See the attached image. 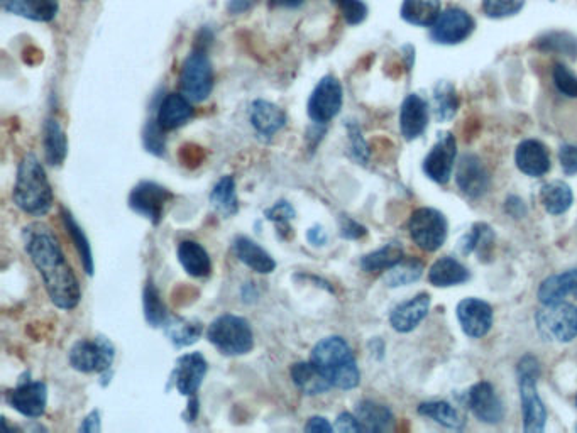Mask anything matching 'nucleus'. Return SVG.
Returning <instances> with one entry per match:
<instances>
[{"mask_svg":"<svg viewBox=\"0 0 577 433\" xmlns=\"http://www.w3.org/2000/svg\"><path fill=\"white\" fill-rule=\"evenodd\" d=\"M22 239L51 303L65 312L77 308L82 300V288L55 232L43 222H33L22 229Z\"/></svg>","mask_w":577,"mask_h":433,"instance_id":"obj_1","label":"nucleus"},{"mask_svg":"<svg viewBox=\"0 0 577 433\" xmlns=\"http://www.w3.org/2000/svg\"><path fill=\"white\" fill-rule=\"evenodd\" d=\"M310 361L319 368L332 388L354 390L361 383L358 362L351 346L339 335L319 340L310 352Z\"/></svg>","mask_w":577,"mask_h":433,"instance_id":"obj_2","label":"nucleus"},{"mask_svg":"<svg viewBox=\"0 0 577 433\" xmlns=\"http://www.w3.org/2000/svg\"><path fill=\"white\" fill-rule=\"evenodd\" d=\"M12 200L17 209L33 217H44L53 209V188L44 166L33 153L26 154L19 163Z\"/></svg>","mask_w":577,"mask_h":433,"instance_id":"obj_3","label":"nucleus"},{"mask_svg":"<svg viewBox=\"0 0 577 433\" xmlns=\"http://www.w3.org/2000/svg\"><path fill=\"white\" fill-rule=\"evenodd\" d=\"M518 386L523 410V430L527 433L544 432L547 410L537 390L540 378V362L532 354L523 356L517 366Z\"/></svg>","mask_w":577,"mask_h":433,"instance_id":"obj_4","label":"nucleus"},{"mask_svg":"<svg viewBox=\"0 0 577 433\" xmlns=\"http://www.w3.org/2000/svg\"><path fill=\"white\" fill-rule=\"evenodd\" d=\"M207 339L210 344L224 356H246L253 351V327L244 317L237 315H220L212 320L207 329Z\"/></svg>","mask_w":577,"mask_h":433,"instance_id":"obj_5","label":"nucleus"},{"mask_svg":"<svg viewBox=\"0 0 577 433\" xmlns=\"http://www.w3.org/2000/svg\"><path fill=\"white\" fill-rule=\"evenodd\" d=\"M214 66L207 51L193 48L192 53L183 61L180 72V90L193 104L209 99L214 90Z\"/></svg>","mask_w":577,"mask_h":433,"instance_id":"obj_6","label":"nucleus"},{"mask_svg":"<svg viewBox=\"0 0 577 433\" xmlns=\"http://www.w3.org/2000/svg\"><path fill=\"white\" fill-rule=\"evenodd\" d=\"M116 357V349L105 337H95L92 340H78L68 352V361L75 371L80 373H107L112 368Z\"/></svg>","mask_w":577,"mask_h":433,"instance_id":"obj_7","label":"nucleus"},{"mask_svg":"<svg viewBox=\"0 0 577 433\" xmlns=\"http://www.w3.org/2000/svg\"><path fill=\"white\" fill-rule=\"evenodd\" d=\"M447 219L439 210L422 207L415 210L410 222H408V231L413 242L420 249L427 253H434L437 249L444 246L447 239Z\"/></svg>","mask_w":577,"mask_h":433,"instance_id":"obj_8","label":"nucleus"},{"mask_svg":"<svg viewBox=\"0 0 577 433\" xmlns=\"http://www.w3.org/2000/svg\"><path fill=\"white\" fill-rule=\"evenodd\" d=\"M537 325L547 339L572 342L577 337V307L564 302L544 305L537 313Z\"/></svg>","mask_w":577,"mask_h":433,"instance_id":"obj_9","label":"nucleus"},{"mask_svg":"<svg viewBox=\"0 0 577 433\" xmlns=\"http://www.w3.org/2000/svg\"><path fill=\"white\" fill-rule=\"evenodd\" d=\"M344 102V90L336 77L327 75L315 85L314 92L308 99L307 112L310 121L324 126L341 112Z\"/></svg>","mask_w":577,"mask_h":433,"instance_id":"obj_10","label":"nucleus"},{"mask_svg":"<svg viewBox=\"0 0 577 433\" xmlns=\"http://www.w3.org/2000/svg\"><path fill=\"white\" fill-rule=\"evenodd\" d=\"M171 198V193L154 181H141L132 188L129 195V207L136 214L143 215L153 225L160 224L165 214V205Z\"/></svg>","mask_w":577,"mask_h":433,"instance_id":"obj_11","label":"nucleus"},{"mask_svg":"<svg viewBox=\"0 0 577 433\" xmlns=\"http://www.w3.org/2000/svg\"><path fill=\"white\" fill-rule=\"evenodd\" d=\"M474 19L469 12L462 11L459 7H451L440 14L434 26L430 28V38L437 44H459L473 34Z\"/></svg>","mask_w":577,"mask_h":433,"instance_id":"obj_12","label":"nucleus"},{"mask_svg":"<svg viewBox=\"0 0 577 433\" xmlns=\"http://www.w3.org/2000/svg\"><path fill=\"white\" fill-rule=\"evenodd\" d=\"M457 143L451 132H442L434 148L430 149L424 161V173L430 180L446 185L451 180L454 163H456Z\"/></svg>","mask_w":577,"mask_h":433,"instance_id":"obj_13","label":"nucleus"},{"mask_svg":"<svg viewBox=\"0 0 577 433\" xmlns=\"http://www.w3.org/2000/svg\"><path fill=\"white\" fill-rule=\"evenodd\" d=\"M207 369H209L207 359L200 352H190L180 357L171 374V381L175 384L176 391L187 398L197 396L200 386L204 383Z\"/></svg>","mask_w":577,"mask_h":433,"instance_id":"obj_14","label":"nucleus"},{"mask_svg":"<svg viewBox=\"0 0 577 433\" xmlns=\"http://www.w3.org/2000/svg\"><path fill=\"white\" fill-rule=\"evenodd\" d=\"M456 312L462 332L471 339H481L493 327V308L479 298H464Z\"/></svg>","mask_w":577,"mask_h":433,"instance_id":"obj_15","label":"nucleus"},{"mask_svg":"<svg viewBox=\"0 0 577 433\" xmlns=\"http://www.w3.org/2000/svg\"><path fill=\"white\" fill-rule=\"evenodd\" d=\"M466 400H468L469 410L473 412L474 417L478 418L479 422L496 425L505 417L500 396L496 395L493 384L488 383V381L474 384L473 388L468 391Z\"/></svg>","mask_w":577,"mask_h":433,"instance_id":"obj_16","label":"nucleus"},{"mask_svg":"<svg viewBox=\"0 0 577 433\" xmlns=\"http://www.w3.org/2000/svg\"><path fill=\"white\" fill-rule=\"evenodd\" d=\"M456 181L464 195L479 198L490 188V173L476 154H464L457 165Z\"/></svg>","mask_w":577,"mask_h":433,"instance_id":"obj_17","label":"nucleus"},{"mask_svg":"<svg viewBox=\"0 0 577 433\" xmlns=\"http://www.w3.org/2000/svg\"><path fill=\"white\" fill-rule=\"evenodd\" d=\"M9 403L22 417L41 418L46 412L48 388L43 381H24L9 393Z\"/></svg>","mask_w":577,"mask_h":433,"instance_id":"obj_18","label":"nucleus"},{"mask_svg":"<svg viewBox=\"0 0 577 433\" xmlns=\"http://www.w3.org/2000/svg\"><path fill=\"white\" fill-rule=\"evenodd\" d=\"M430 295L429 293H420L412 300L398 305L393 308L390 315V324L396 332L408 334L417 329L418 325L424 322V318L429 315Z\"/></svg>","mask_w":577,"mask_h":433,"instance_id":"obj_19","label":"nucleus"},{"mask_svg":"<svg viewBox=\"0 0 577 433\" xmlns=\"http://www.w3.org/2000/svg\"><path fill=\"white\" fill-rule=\"evenodd\" d=\"M429 124V104L420 95H408L400 109V131L407 141L420 138Z\"/></svg>","mask_w":577,"mask_h":433,"instance_id":"obj_20","label":"nucleus"},{"mask_svg":"<svg viewBox=\"0 0 577 433\" xmlns=\"http://www.w3.org/2000/svg\"><path fill=\"white\" fill-rule=\"evenodd\" d=\"M195 116L192 100H188L183 94H168L161 100L156 114V122L163 131H175L178 127L185 126Z\"/></svg>","mask_w":577,"mask_h":433,"instance_id":"obj_21","label":"nucleus"},{"mask_svg":"<svg viewBox=\"0 0 577 433\" xmlns=\"http://www.w3.org/2000/svg\"><path fill=\"white\" fill-rule=\"evenodd\" d=\"M249 121L259 136L270 139L286 126V114L273 102L259 99L251 104Z\"/></svg>","mask_w":577,"mask_h":433,"instance_id":"obj_22","label":"nucleus"},{"mask_svg":"<svg viewBox=\"0 0 577 433\" xmlns=\"http://www.w3.org/2000/svg\"><path fill=\"white\" fill-rule=\"evenodd\" d=\"M515 163H517L518 170L525 175L540 178L550 171L549 151L540 141L527 139L518 144Z\"/></svg>","mask_w":577,"mask_h":433,"instance_id":"obj_23","label":"nucleus"},{"mask_svg":"<svg viewBox=\"0 0 577 433\" xmlns=\"http://www.w3.org/2000/svg\"><path fill=\"white\" fill-rule=\"evenodd\" d=\"M232 251L241 263L253 269L259 275H270L276 269V261L268 251H264L258 242L246 236H239L232 242Z\"/></svg>","mask_w":577,"mask_h":433,"instance_id":"obj_24","label":"nucleus"},{"mask_svg":"<svg viewBox=\"0 0 577 433\" xmlns=\"http://www.w3.org/2000/svg\"><path fill=\"white\" fill-rule=\"evenodd\" d=\"M2 9L34 22H51L60 11L58 0H2Z\"/></svg>","mask_w":577,"mask_h":433,"instance_id":"obj_25","label":"nucleus"},{"mask_svg":"<svg viewBox=\"0 0 577 433\" xmlns=\"http://www.w3.org/2000/svg\"><path fill=\"white\" fill-rule=\"evenodd\" d=\"M354 415L358 417L364 432H388L395 423V417L388 406L371 400L359 401Z\"/></svg>","mask_w":577,"mask_h":433,"instance_id":"obj_26","label":"nucleus"},{"mask_svg":"<svg viewBox=\"0 0 577 433\" xmlns=\"http://www.w3.org/2000/svg\"><path fill=\"white\" fill-rule=\"evenodd\" d=\"M567 295L577 298V269H571L561 275L549 276L539 288V302L542 305H556L564 302Z\"/></svg>","mask_w":577,"mask_h":433,"instance_id":"obj_27","label":"nucleus"},{"mask_svg":"<svg viewBox=\"0 0 577 433\" xmlns=\"http://www.w3.org/2000/svg\"><path fill=\"white\" fill-rule=\"evenodd\" d=\"M292 379L298 390L307 396L324 395L332 388V384L312 361L293 364Z\"/></svg>","mask_w":577,"mask_h":433,"instance_id":"obj_28","label":"nucleus"},{"mask_svg":"<svg viewBox=\"0 0 577 433\" xmlns=\"http://www.w3.org/2000/svg\"><path fill=\"white\" fill-rule=\"evenodd\" d=\"M178 261L193 278H205L212 271L209 253L197 241H183L178 246Z\"/></svg>","mask_w":577,"mask_h":433,"instance_id":"obj_29","label":"nucleus"},{"mask_svg":"<svg viewBox=\"0 0 577 433\" xmlns=\"http://www.w3.org/2000/svg\"><path fill=\"white\" fill-rule=\"evenodd\" d=\"M44 158L50 166H61L68 154V139L56 119H48L43 127Z\"/></svg>","mask_w":577,"mask_h":433,"instance_id":"obj_30","label":"nucleus"},{"mask_svg":"<svg viewBox=\"0 0 577 433\" xmlns=\"http://www.w3.org/2000/svg\"><path fill=\"white\" fill-rule=\"evenodd\" d=\"M403 21L420 28H432L442 14L440 0H403Z\"/></svg>","mask_w":577,"mask_h":433,"instance_id":"obj_31","label":"nucleus"},{"mask_svg":"<svg viewBox=\"0 0 577 433\" xmlns=\"http://www.w3.org/2000/svg\"><path fill=\"white\" fill-rule=\"evenodd\" d=\"M469 280V271L457 259L440 258L432 264L429 271V281L439 288L461 285Z\"/></svg>","mask_w":577,"mask_h":433,"instance_id":"obj_32","label":"nucleus"},{"mask_svg":"<svg viewBox=\"0 0 577 433\" xmlns=\"http://www.w3.org/2000/svg\"><path fill=\"white\" fill-rule=\"evenodd\" d=\"M168 339L176 347H187L195 344L202 334L204 325L198 320H187V318L170 317L163 325Z\"/></svg>","mask_w":577,"mask_h":433,"instance_id":"obj_33","label":"nucleus"},{"mask_svg":"<svg viewBox=\"0 0 577 433\" xmlns=\"http://www.w3.org/2000/svg\"><path fill=\"white\" fill-rule=\"evenodd\" d=\"M572 200L574 195L566 181H550L540 190V202L550 215L566 214L571 209Z\"/></svg>","mask_w":577,"mask_h":433,"instance_id":"obj_34","label":"nucleus"},{"mask_svg":"<svg viewBox=\"0 0 577 433\" xmlns=\"http://www.w3.org/2000/svg\"><path fill=\"white\" fill-rule=\"evenodd\" d=\"M495 247V234L488 224H474L461 241V253H478L479 261H488Z\"/></svg>","mask_w":577,"mask_h":433,"instance_id":"obj_35","label":"nucleus"},{"mask_svg":"<svg viewBox=\"0 0 577 433\" xmlns=\"http://www.w3.org/2000/svg\"><path fill=\"white\" fill-rule=\"evenodd\" d=\"M61 219H63L66 232L72 237V242L75 244V249H77L78 256H80V261H82L85 273H87L88 276L94 275V254H92V246H90L85 232H83L82 227L78 225L77 220H75V217H73L68 210H61Z\"/></svg>","mask_w":577,"mask_h":433,"instance_id":"obj_36","label":"nucleus"},{"mask_svg":"<svg viewBox=\"0 0 577 433\" xmlns=\"http://www.w3.org/2000/svg\"><path fill=\"white\" fill-rule=\"evenodd\" d=\"M403 247L402 244L398 242H390L386 246L381 247V249H376L373 253L366 254L363 259H361V268L366 271V273H380V271H388V269L393 268L398 263H402Z\"/></svg>","mask_w":577,"mask_h":433,"instance_id":"obj_37","label":"nucleus"},{"mask_svg":"<svg viewBox=\"0 0 577 433\" xmlns=\"http://www.w3.org/2000/svg\"><path fill=\"white\" fill-rule=\"evenodd\" d=\"M418 413L451 430H461L466 425V420L461 413L457 412L456 408L447 401H425L418 406Z\"/></svg>","mask_w":577,"mask_h":433,"instance_id":"obj_38","label":"nucleus"},{"mask_svg":"<svg viewBox=\"0 0 577 433\" xmlns=\"http://www.w3.org/2000/svg\"><path fill=\"white\" fill-rule=\"evenodd\" d=\"M210 203L219 214L224 217H232L239 212V200H237L236 180L232 176H222L214 190L210 193Z\"/></svg>","mask_w":577,"mask_h":433,"instance_id":"obj_39","label":"nucleus"},{"mask_svg":"<svg viewBox=\"0 0 577 433\" xmlns=\"http://www.w3.org/2000/svg\"><path fill=\"white\" fill-rule=\"evenodd\" d=\"M434 116L439 122L451 121L459 109L456 88L449 82H439L434 88Z\"/></svg>","mask_w":577,"mask_h":433,"instance_id":"obj_40","label":"nucleus"},{"mask_svg":"<svg viewBox=\"0 0 577 433\" xmlns=\"http://www.w3.org/2000/svg\"><path fill=\"white\" fill-rule=\"evenodd\" d=\"M424 275V264L418 259H403L402 263L396 264L386 271L385 283L390 288L408 286L420 280Z\"/></svg>","mask_w":577,"mask_h":433,"instance_id":"obj_41","label":"nucleus"},{"mask_svg":"<svg viewBox=\"0 0 577 433\" xmlns=\"http://www.w3.org/2000/svg\"><path fill=\"white\" fill-rule=\"evenodd\" d=\"M143 305L146 322H148L151 327H154V329L163 327L166 320H168V312H166L160 290H158L151 281H148V285L144 288Z\"/></svg>","mask_w":577,"mask_h":433,"instance_id":"obj_42","label":"nucleus"},{"mask_svg":"<svg viewBox=\"0 0 577 433\" xmlns=\"http://www.w3.org/2000/svg\"><path fill=\"white\" fill-rule=\"evenodd\" d=\"M535 46L544 53L577 58V38L569 33H547L537 39Z\"/></svg>","mask_w":577,"mask_h":433,"instance_id":"obj_43","label":"nucleus"},{"mask_svg":"<svg viewBox=\"0 0 577 433\" xmlns=\"http://www.w3.org/2000/svg\"><path fill=\"white\" fill-rule=\"evenodd\" d=\"M525 6V0H483V12L491 19L517 16Z\"/></svg>","mask_w":577,"mask_h":433,"instance_id":"obj_44","label":"nucleus"},{"mask_svg":"<svg viewBox=\"0 0 577 433\" xmlns=\"http://www.w3.org/2000/svg\"><path fill=\"white\" fill-rule=\"evenodd\" d=\"M330 2L336 4L349 26H358L368 17V6L363 0H330Z\"/></svg>","mask_w":577,"mask_h":433,"instance_id":"obj_45","label":"nucleus"},{"mask_svg":"<svg viewBox=\"0 0 577 433\" xmlns=\"http://www.w3.org/2000/svg\"><path fill=\"white\" fill-rule=\"evenodd\" d=\"M552 78H554V85H556L559 94L564 95L567 99H577V77L567 66H554Z\"/></svg>","mask_w":577,"mask_h":433,"instance_id":"obj_46","label":"nucleus"},{"mask_svg":"<svg viewBox=\"0 0 577 433\" xmlns=\"http://www.w3.org/2000/svg\"><path fill=\"white\" fill-rule=\"evenodd\" d=\"M165 132L161 129L160 124L154 121H149L148 126L144 129V146L149 153L156 154V156H163L165 153Z\"/></svg>","mask_w":577,"mask_h":433,"instance_id":"obj_47","label":"nucleus"},{"mask_svg":"<svg viewBox=\"0 0 577 433\" xmlns=\"http://www.w3.org/2000/svg\"><path fill=\"white\" fill-rule=\"evenodd\" d=\"M266 217L280 229L285 227L286 231H290V222L295 219V209L288 202H278L273 209L266 212Z\"/></svg>","mask_w":577,"mask_h":433,"instance_id":"obj_48","label":"nucleus"},{"mask_svg":"<svg viewBox=\"0 0 577 433\" xmlns=\"http://www.w3.org/2000/svg\"><path fill=\"white\" fill-rule=\"evenodd\" d=\"M349 129V139H351V149L354 158L361 161V163H368L369 159V149L368 144L364 141L363 134H361V129H359L358 124H349L347 126Z\"/></svg>","mask_w":577,"mask_h":433,"instance_id":"obj_49","label":"nucleus"},{"mask_svg":"<svg viewBox=\"0 0 577 433\" xmlns=\"http://www.w3.org/2000/svg\"><path fill=\"white\" fill-rule=\"evenodd\" d=\"M559 161L566 175H577V146L566 144L559 149Z\"/></svg>","mask_w":577,"mask_h":433,"instance_id":"obj_50","label":"nucleus"},{"mask_svg":"<svg viewBox=\"0 0 577 433\" xmlns=\"http://www.w3.org/2000/svg\"><path fill=\"white\" fill-rule=\"evenodd\" d=\"M334 430L337 432L346 433H359L364 432L361 423H359L358 417L352 415V413L344 412L337 417L336 425H334Z\"/></svg>","mask_w":577,"mask_h":433,"instance_id":"obj_51","label":"nucleus"},{"mask_svg":"<svg viewBox=\"0 0 577 433\" xmlns=\"http://www.w3.org/2000/svg\"><path fill=\"white\" fill-rule=\"evenodd\" d=\"M341 234L342 237H346V239H361V237L368 234V231H366V227L358 224L356 220L349 219V217H342Z\"/></svg>","mask_w":577,"mask_h":433,"instance_id":"obj_52","label":"nucleus"},{"mask_svg":"<svg viewBox=\"0 0 577 433\" xmlns=\"http://www.w3.org/2000/svg\"><path fill=\"white\" fill-rule=\"evenodd\" d=\"M506 214L512 215L515 219H522L527 215V205L522 198L510 197L505 203Z\"/></svg>","mask_w":577,"mask_h":433,"instance_id":"obj_53","label":"nucleus"},{"mask_svg":"<svg viewBox=\"0 0 577 433\" xmlns=\"http://www.w3.org/2000/svg\"><path fill=\"white\" fill-rule=\"evenodd\" d=\"M259 0H227V12L232 16H239V14H246L251 11Z\"/></svg>","mask_w":577,"mask_h":433,"instance_id":"obj_54","label":"nucleus"},{"mask_svg":"<svg viewBox=\"0 0 577 433\" xmlns=\"http://www.w3.org/2000/svg\"><path fill=\"white\" fill-rule=\"evenodd\" d=\"M305 432H334V427L327 422L324 417L308 418L307 425H305Z\"/></svg>","mask_w":577,"mask_h":433,"instance_id":"obj_55","label":"nucleus"},{"mask_svg":"<svg viewBox=\"0 0 577 433\" xmlns=\"http://www.w3.org/2000/svg\"><path fill=\"white\" fill-rule=\"evenodd\" d=\"M80 432H100V413L97 412V410L90 413V415L83 420L82 425H80Z\"/></svg>","mask_w":577,"mask_h":433,"instance_id":"obj_56","label":"nucleus"},{"mask_svg":"<svg viewBox=\"0 0 577 433\" xmlns=\"http://www.w3.org/2000/svg\"><path fill=\"white\" fill-rule=\"evenodd\" d=\"M308 241L312 242L314 246H324L327 242V234L322 231L320 225H315L310 231L307 232Z\"/></svg>","mask_w":577,"mask_h":433,"instance_id":"obj_57","label":"nucleus"},{"mask_svg":"<svg viewBox=\"0 0 577 433\" xmlns=\"http://www.w3.org/2000/svg\"><path fill=\"white\" fill-rule=\"evenodd\" d=\"M303 4L305 0H268L270 9H297Z\"/></svg>","mask_w":577,"mask_h":433,"instance_id":"obj_58","label":"nucleus"},{"mask_svg":"<svg viewBox=\"0 0 577 433\" xmlns=\"http://www.w3.org/2000/svg\"><path fill=\"white\" fill-rule=\"evenodd\" d=\"M576 405H577V400H576Z\"/></svg>","mask_w":577,"mask_h":433,"instance_id":"obj_59","label":"nucleus"},{"mask_svg":"<svg viewBox=\"0 0 577 433\" xmlns=\"http://www.w3.org/2000/svg\"><path fill=\"white\" fill-rule=\"evenodd\" d=\"M576 430H577V428H576Z\"/></svg>","mask_w":577,"mask_h":433,"instance_id":"obj_60","label":"nucleus"}]
</instances>
